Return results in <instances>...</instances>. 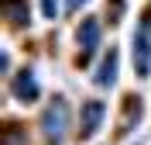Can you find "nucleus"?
Masks as SVG:
<instances>
[{
  "label": "nucleus",
  "instance_id": "obj_1",
  "mask_svg": "<svg viewBox=\"0 0 151 145\" xmlns=\"http://www.w3.org/2000/svg\"><path fill=\"white\" fill-rule=\"evenodd\" d=\"M41 131H45L48 145H62V138L69 131V104H65V97H55L48 104L45 117H41Z\"/></svg>",
  "mask_w": 151,
  "mask_h": 145
},
{
  "label": "nucleus",
  "instance_id": "obj_2",
  "mask_svg": "<svg viewBox=\"0 0 151 145\" xmlns=\"http://www.w3.org/2000/svg\"><path fill=\"white\" fill-rule=\"evenodd\" d=\"M134 69H137V76L151 73V10L141 17V24L134 31Z\"/></svg>",
  "mask_w": 151,
  "mask_h": 145
},
{
  "label": "nucleus",
  "instance_id": "obj_3",
  "mask_svg": "<svg viewBox=\"0 0 151 145\" xmlns=\"http://www.w3.org/2000/svg\"><path fill=\"white\" fill-rule=\"evenodd\" d=\"M76 38H79V48H83L79 66H86V62H89V52L100 45V21H96V17H86L83 24H79V31H76Z\"/></svg>",
  "mask_w": 151,
  "mask_h": 145
},
{
  "label": "nucleus",
  "instance_id": "obj_4",
  "mask_svg": "<svg viewBox=\"0 0 151 145\" xmlns=\"http://www.w3.org/2000/svg\"><path fill=\"white\" fill-rule=\"evenodd\" d=\"M103 117H106V107L100 104V100H89V104L83 107V121H79V135H83V138H93V135H96V128L103 125Z\"/></svg>",
  "mask_w": 151,
  "mask_h": 145
},
{
  "label": "nucleus",
  "instance_id": "obj_5",
  "mask_svg": "<svg viewBox=\"0 0 151 145\" xmlns=\"http://www.w3.org/2000/svg\"><path fill=\"white\" fill-rule=\"evenodd\" d=\"M117 62H120V59H117V48H110L103 55V66L96 69V76H93V83L100 90H110L113 83H117Z\"/></svg>",
  "mask_w": 151,
  "mask_h": 145
},
{
  "label": "nucleus",
  "instance_id": "obj_6",
  "mask_svg": "<svg viewBox=\"0 0 151 145\" xmlns=\"http://www.w3.org/2000/svg\"><path fill=\"white\" fill-rule=\"evenodd\" d=\"M28 0H4V21H7L10 28H28Z\"/></svg>",
  "mask_w": 151,
  "mask_h": 145
},
{
  "label": "nucleus",
  "instance_id": "obj_7",
  "mask_svg": "<svg viewBox=\"0 0 151 145\" xmlns=\"http://www.w3.org/2000/svg\"><path fill=\"white\" fill-rule=\"evenodd\" d=\"M14 97H17L21 104H35V100H38V83H35V73H31V69H24V73L17 76Z\"/></svg>",
  "mask_w": 151,
  "mask_h": 145
},
{
  "label": "nucleus",
  "instance_id": "obj_8",
  "mask_svg": "<svg viewBox=\"0 0 151 145\" xmlns=\"http://www.w3.org/2000/svg\"><path fill=\"white\" fill-rule=\"evenodd\" d=\"M106 17H110V24H117V21L124 17V0H113V10L106 7Z\"/></svg>",
  "mask_w": 151,
  "mask_h": 145
},
{
  "label": "nucleus",
  "instance_id": "obj_9",
  "mask_svg": "<svg viewBox=\"0 0 151 145\" xmlns=\"http://www.w3.org/2000/svg\"><path fill=\"white\" fill-rule=\"evenodd\" d=\"M41 14H45L48 21H55V14H58V0H41Z\"/></svg>",
  "mask_w": 151,
  "mask_h": 145
},
{
  "label": "nucleus",
  "instance_id": "obj_10",
  "mask_svg": "<svg viewBox=\"0 0 151 145\" xmlns=\"http://www.w3.org/2000/svg\"><path fill=\"white\" fill-rule=\"evenodd\" d=\"M86 4H89V0H65L69 10H79V7H86Z\"/></svg>",
  "mask_w": 151,
  "mask_h": 145
}]
</instances>
